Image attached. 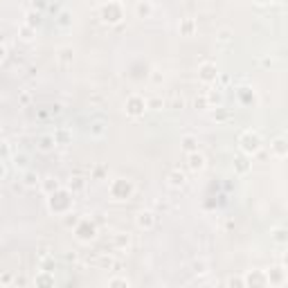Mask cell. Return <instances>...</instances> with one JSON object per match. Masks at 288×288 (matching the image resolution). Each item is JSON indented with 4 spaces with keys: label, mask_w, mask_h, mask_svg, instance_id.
Here are the masks:
<instances>
[{
    "label": "cell",
    "mask_w": 288,
    "mask_h": 288,
    "mask_svg": "<svg viewBox=\"0 0 288 288\" xmlns=\"http://www.w3.org/2000/svg\"><path fill=\"white\" fill-rule=\"evenodd\" d=\"M72 232H75L77 241L90 243V241H95V236H97V225H95L90 218L81 216V218H79V223L72 228Z\"/></svg>",
    "instance_id": "5"
},
{
    "label": "cell",
    "mask_w": 288,
    "mask_h": 288,
    "mask_svg": "<svg viewBox=\"0 0 288 288\" xmlns=\"http://www.w3.org/2000/svg\"><path fill=\"white\" fill-rule=\"evenodd\" d=\"M266 282H268V286H284V284L288 282V272L284 266H275V268H270V270H266Z\"/></svg>",
    "instance_id": "8"
},
{
    "label": "cell",
    "mask_w": 288,
    "mask_h": 288,
    "mask_svg": "<svg viewBox=\"0 0 288 288\" xmlns=\"http://www.w3.org/2000/svg\"><path fill=\"white\" fill-rule=\"evenodd\" d=\"M99 18L104 20L106 25H119L124 18V7L119 0H108L104 2L99 9Z\"/></svg>",
    "instance_id": "4"
},
{
    "label": "cell",
    "mask_w": 288,
    "mask_h": 288,
    "mask_svg": "<svg viewBox=\"0 0 288 288\" xmlns=\"http://www.w3.org/2000/svg\"><path fill=\"white\" fill-rule=\"evenodd\" d=\"M218 68L216 63H212V61H203V63L198 65V81L200 83H207V86H212V83L218 81Z\"/></svg>",
    "instance_id": "7"
},
{
    "label": "cell",
    "mask_w": 288,
    "mask_h": 288,
    "mask_svg": "<svg viewBox=\"0 0 288 288\" xmlns=\"http://www.w3.org/2000/svg\"><path fill=\"white\" fill-rule=\"evenodd\" d=\"M261 147H264V140H261V133L254 129H246L239 135V149H241L243 155H248V158H252V155H257L259 151H261Z\"/></svg>",
    "instance_id": "2"
},
{
    "label": "cell",
    "mask_w": 288,
    "mask_h": 288,
    "mask_svg": "<svg viewBox=\"0 0 288 288\" xmlns=\"http://www.w3.org/2000/svg\"><path fill=\"white\" fill-rule=\"evenodd\" d=\"M234 41V30L232 27H218L216 30V43L218 45H230Z\"/></svg>",
    "instance_id": "21"
},
{
    "label": "cell",
    "mask_w": 288,
    "mask_h": 288,
    "mask_svg": "<svg viewBox=\"0 0 288 288\" xmlns=\"http://www.w3.org/2000/svg\"><path fill=\"white\" fill-rule=\"evenodd\" d=\"M236 95H239V99H241L243 106H254V104H257V93H254L250 86H241Z\"/></svg>",
    "instance_id": "18"
},
{
    "label": "cell",
    "mask_w": 288,
    "mask_h": 288,
    "mask_svg": "<svg viewBox=\"0 0 288 288\" xmlns=\"http://www.w3.org/2000/svg\"><path fill=\"white\" fill-rule=\"evenodd\" d=\"M7 176V167H5V160H0V180Z\"/></svg>",
    "instance_id": "46"
},
{
    "label": "cell",
    "mask_w": 288,
    "mask_h": 288,
    "mask_svg": "<svg viewBox=\"0 0 288 288\" xmlns=\"http://www.w3.org/2000/svg\"><path fill=\"white\" fill-rule=\"evenodd\" d=\"M270 153L275 155L277 160H284L288 155V144H286V137L284 135H279V137H275V140L270 142Z\"/></svg>",
    "instance_id": "12"
},
{
    "label": "cell",
    "mask_w": 288,
    "mask_h": 288,
    "mask_svg": "<svg viewBox=\"0 0 288 288\" xmlns=\"http://www.w3.org/2000/svg\"><path fill=\"white\" fill-rule=\"evenodd\" d=\"M151 83L153 86H162V81H165V75H162V72L160 70H151Z\"/></svg>",
    "instance_id": "41"
},
{
    "label": "cell",
    "mask_w": 288,
    "mask_h": 288,
    "mask_svg": "<svg viewBox=\"0 0 288 288\" xmlns=\"http://www.w3.org/2000/svg\"><path fill=\"white\" fill-rule=\"evenodd\" d=\"M99 268L101 270H113V268H117V261L111 254H104V257H99Z\"/></svg>",
    "instance_id": "34"
},
{
    "label": "cell",
    "mask_w": 288,
    "mask_h": 288,
    "mask_svg": "<svg viewBox=\"0 0 288 288\" xmlns=\"http://www.w3.org/2000/svg\"><path fill=\"white\" fill-rule=\"evenodd\" d=\"M185 182H187V176H185L180 169H171L169 173H167V185H169L171 189L185 187Z\"/></svg>",
    "instance_id": "14"
},
{
    "label": "cell",
    "mask_w": 288,
    "mask_h": 288,
    "mask_svg": "<svg viewBox=\"0 0 288 288\" xmlns=\"http://www.w3.org/2000/svg\"><path fill=\"white\" fill-rule=\"evenodd\" d=\"M65 187L70 189L72 194H77V192H83V189H86V180H83L81 176H75V178H70V180H68V185H65Z\"/></svg>",
    "instance_id": "31"
},
{
    "label": "cell",
    "mask_w": 288,
    "mask_h": 288,
    "mask_svg": "<svg viewBox=\"0 0 288 288\" xmlns=\"http://www.w3.org/2000/svg\"><path fill=\"white\" fill-rule=\"evenodd\" d=\"M234 169L239 171V173H248V171H250V162H248V155H246V158H236V160H234Z\"/></svg>",
    "instance_id": "38"
},
{
    "label": "cell",
    "mask_w": 288,
    "mask_h": 288,
    "mask_svg": "<svg viewBox=\"0 0 288 288\" xmlns=\"http://www.w3.org/2000/svg\"><path fill=\"white\" fill-rule=\"evenodd\" d=\"M7 155H12V147L9 142H0V160H5Z\"/></svg>",
    "instance_id": "42"
},
{
    "label": "cell",
    "mask_w": 288,
    "mask_h": 288,
    "mask_svg": "<svg viewBox=\"0 0 288 288\" xmlns=\"http://www.w3.org/2000/svg\"><path fill=\"white\" fill-rule=\"evenodd\" d=\"M180 147L185 153H192V151H198V137L194 133H185L180 137Z\"/></svg>",
    "instance_id": "20"
},
{
    "label": "cell",
    "mask_w": 288,
    "mask_h": 288,
    "mask_svg": "<svg viewBox=\"0 0 288 288\" xmlns=\"http://www.w3.org/2000/svg\"><path fill=\"white\" fill-rule=\"evenodd\" d=\"M57 61H59L61 68H70L72 61H75V50L70 45H63L57 50Z\"/></svg>",
    "instance_id": "13"
},
{
    "label": "cell",
    "mask_w": 288,
    "mask_h": 288,
    "mask_svg": "<svg viewBox=\"0 0 288 288\" xmlns=\"http://www.w3.org/2000/svg\"><path fill=\"white\" fill-rule=\"evenodd\" d=\"M194 106L196 108H200V111H207V99H205V95H200V97H196V101H194Z\"/></svg>",
    "instance_id": "43"
},
{
    "label": "cell",
    "mask_w": 288,
    "mask_h": 288,
    "mask_svg": "<svg viewBox=\"0 0 288 288\" xmlns=\"http://www.w3.org/2000/svg\"><path fill=\"white\" fill-rule=\"evenodd\" d=\"M79 218H81V216H79L77 212H72V210H70V212H65L63 216H61V223H63V228L72 230L77 223H79Z\"/></svg>",
    "instance_id": "30"
},
{
    "label": "cell",
    "mask_w": 288,
    "mask_h": 288,
    "mask_svg": "<svg viewBox=\"0 0 288 288\" xmlns=\"http://www.w3.org/2000/svg\"><path fill=\"white\" fill-rule=\"evenodd\" d=\"M34 284L36 286H54V277L50 275V270H41L34 277Z\"/></svg>",
    "instance_id": "28"
},
{
    "label": "cell",
    "mask_w": 288,
    "mask_h": 288,
    "mask_svg": "<svg viewBox=\"0 0 288 288\" xmlns=\"http://www.w3.org/2000/svg\"><path fill=\"white\" fill-rule=\"evenodd\" d=\"M38 187H41V192L45 196H50V194H54L59 187H63V185H61V180L57 176H47V178H41V185H38Z\"/></svg>",
    "instance_id": "16"
},
{
    "label": "cell",
    "mask_w": 288,
    "mask_h": 288,
    "mask_svg": "<svg viewBox=\"0 0 288 288\" xmlns=\"http://www.w3.org/2000/svg\"><path fill=\"white\" fill-rule=\"evenodd\" d=\"M205 99H207V106L210 108H218V106H223V90L218 88L216 83H212L210 86V90L205 93Z\"/></svg>",
    "instance_id": "11"
},
{
    "label": "cell",
    "mask_w": 288,
    "mask_h": 288,
    "mask_svg": "<svg viewBox=\"0 0 288 288\" xmlns=\"http://www.w3.org/2000/svg\"><path fill=\"white\" fill-rule=\"evenodd\" d=\"M144 111H147V99L142 97V95H129L126 97V104H124V113L129 115V117L137 119L144 115Z\"/></svg>",
    "instance_id": "6"
},
{
    "label": "cell",
    "mask_w": 288,
    "mask_h": 288,
    "mask_svg": "<svg viewBox=\"0 0 288 288\" xmlns=\"http://www.w3.org/2000/svg\"><path fill=\"white\" fill-rule=\"evenodd\" d=\"M205 167H207V158L200 151L187 153V169L192 173H200V171H205Z\"/></svg>",
    "instance_id": "10"
},
{
    "label": "cell",
    "mask_w": 288,
    "mask_h": 288,
    "mask_svg": "<svg viewBox=\"0 0 288 288\" xmlns=\"http://www.w3.org/2000/svg\"><path fill=\"white\" fill-rule=\"evenodd\" d=\"M106 133H108V124L101 122V119H95L88 126V135L93 137V140H101V137H106Z\"/></svg>",
    "instance_id": "15"
},
{
    "label": "cell",
    "mask_w": 288,
    "mask_h": 288,
    "mask_svg": "<svg viewBox=\"0 0 288 288\" xmlns=\"http://www.w3.org/2000/svg\"><path fill=\"white\" fill-rule=\"evenodd\" d=\"M113 246L117 248V250H126L131 246V234L129 232H117V234L113 236Z\"/></svg>",
    "instance_id": "26"
},
{
    "label": "cell",
    "mask_w": 288,
    "mask_h": 288,
    "mask_svg": "<svg viewBox=\"0 0 288 288\" xmlns=\"http://www.w3.org/2000/svg\"><path fill=\"white\" fill-rule=\"evenodd\" d=\"M243 282H246V286H268V282H266V270H252L248 272V275H243Z\"/></svg>",
    "instance_id": "17"
},
{
    "label": "cell",
    "mask_w": 288,
    "mask_h": 288,
    "mask_svg": "<svg viewBox=\"0 0 288 288\" xmlns=\"http://www.w3.org/2000/svg\"><path fill=\"white\" fill-rule=\"evenodd\" d=\"M57 25H59V27H72V14L68 12V9H63V12L59 14V18H57Z\"/></svg>",
    "instance_id": "36"
},
{
    "label": "cell",
    "mask_w": 288,
    "mask_h": 288,
    "mask_svg": "<svg viewBox=\"0 0 288 288\" xmlns=\"http://www.w3.org/2000/svg\"><path fill=\"white\" fill-rule=\"evenodd\" d=\"M192 268H194L196 275H207L210 272V264H207L205 259H196L194 264H192Z\"/></svg>",
    "instance_id": "35"
},
{
    "label": "cell",
    "mask_w": 288,
    "mask_h": 288,
    "mask_svg": "<svg viewBox=\"0 0 288 288\" xmlns=\"http://www.w3.org/2000/svg\"><path fill=\"white\" fill-rule=\"evenodd\" d=\"M12 160H14V167H16L18 171H25L30 169V155L27 153H12Z\"/></svg>",
    "instance_id": "25"
},
{
    "label": "cell",
    "mask_w": 288,
    "mask_h": 288,
    "mask_svg": "<svg viewBox=\"0 0 288 288\" xmlns=\"http://www.w3.org/2000/svg\"><path fill=\"white\" fill-rule=\"evenodd\" d=\"M254 2H259V5H266V2H270V0H254Z\"/></svg>",
    "instance_id": "51"
},
{
    "label": "cell",
    "mask_w": 288,
    "mask_h": 288,
    "mask_svg": "<svg viewBox=\"0 0 288 288\" xmlns=\"http://www.w3.org/2000/svg\"><path fill=\"white\" fill-rule=\"evenodd\" d=\"M178 27H180V34L192 36V34L196 32V20H194V18H182Z\"/></svg>",
    "instance_id": "29"
},
{
    "label": "cell",
    "mask_w": 288,
    "mask_h": 288,
    "mask_svg": "<svg viewBox=\"0 0 288 288\" xmlns=\"http://www.w3.org/2000/svg\"><path fill=\"white\" fill-rule=\"evenodd\" d=\"M162 106H165V101H162V97H158V95H153V97L147 99V108H151V111H162Z\"/></svg>",
    "instance_id": "37"
},
{
    "label": "cell",
    "mask_w": 288,
    "mask_h": 288,
    "mask_svg": "<svg viewBox=\"0 0 288 288\" xmlns=\"http://www.w3.org/2000/svg\"><path fill=\"white\" fill-rule=\"evenodd\" d=\"M135 14H137V18H151V16H153V5H151V0H137Z\"/></svg>",
    "instance_id": "23"
},
{
    "label": "cell",
    "mask_w": 288,
    "mask_h": 288,
    "mask_svg": "<svg viewBox=\"0 0 288 288\" xmlns=\"http://www.w3.org/2000/svg\"><path fill=\"white\" fill-rule=\"evenodd\" d=\"M182 106H185V99L178 97V95H173V99H171V108H182Z\"/></svg>",
    "instance_id": "45"
},
{
    "label": "cell",
    "mask_w": 288,
    "mask_h": 288,
    "mask_svg": "<svg viewBox=\"0 0 288 288\" xmlns=\"http://www.w3.org/2000/svg\"><path fill=\"white\" fill-rule=\"evenodd\" d=\"M108 194H111L113 200H129L133 198L135 194V182L131 180V178H113L108 182Z\"/></svg>",
    "instance_id": "3"
},
{
    "label": "cell",
    "mask_w": 288,
    "mask_h": 288,
    "mask_svg": "<svg viewBox=\"0 0 288 288\" xmlns=\"http://www.w3.org/2000/svg\"><path fill=\"white\" fill-rule=\"evenodd\" d=\"M61 108H63L61 104H54V106H52V113H61Z\"/></svg>",
    "instance_id": "50"
},
{
    "label": "cell",
    "mask_w": 288,
    "mask_h": 288,
    "mask_svg": "<svg viewBox=\"0 0 288 288\" xmlns=\"http://www.w3.org/2000/svg\"><path fill=\"white\" fill-rule=\"evenodd\" d=\"M25 18H27L25 23L30 25V27H34V30H36V25H41V12L38 9H30V12L25 14Z\"/></svg>",
    "instance_id": "33"
},
{
    "label": "cell",
    "mask_w": 288,
    "mask_h": 288,
    "mask_svg": "<svg viewBox=\"0 0 288 288\" xmlns=\"http://www.w3.org/2000/svg\"><path fill=\"white\" fill-rule=\"evenodd\" d=\"M108 286H111V288H117V286L129 288V286H131V282L126 279V277H111V279H108Z\"/></svg>",
    "instance_id": "40"
},
{
    "label": "cell",
    "mask_w": 288,
    "mask_h": 288,
    "mask_svg": "<svg viewBox=\"0 0 288 288\" xmlns=\"http://www.w3.org/2000/svg\"><path fill=\"white\" fill-rule=\"evenodd\" d=\"M30 104H32V93L30 90H20V93H18V106L27 108Z\"/></svg>",
    "instance_id": "39"
},
{
    "label": "cell",
    "mask_w": 288,
    "mask_h": 288,
    "mask_svg": "<svg viewBox=\"0 0 288 288\" xmlns=\"http://www.w3.org/2000/svg\"><path fill=\"white\" fill-rule=\"evenodd\" d=\"M36 144H38V151L50 153L54 147H57V142H54V133H45V135H41Z\"/></svg>",
    "instance_id": "22"
},
{
    "label": "cell",
    "mask_w": 288,
    "mask_h": 288,
    "mask_svg": "<svg viewBox=\"0 0 288 288\" xmlns=\"http://www.w3.org/2000/svg\"><path fill=\"white\" fill-rule=\"evenodd\" d=\"M5 57H7V47L2 45V43H0V63L5 61Z\"/></svg>",
    "instance_id": "47"
},
{
    "label": "cell",
    "mask_w": 288,
    "mask_h": 288,
    "mask_svg": "<svg viewBox=\"0 0 288 288\" xmlns=\"http://www.w3.org/2000/svg\"><path fill=\"white\" fill-rule=\"evenodd\" d=\"M0 282H2V284H9V282H12V275H9V272H5V275H2V279H0Z\"/></svg>",
    "instance_id": "48"
},
{
    "label": "cell",
    "mask_w": 288,
    "mask_h": 288,
    "mask_svg": "<svg viewBox=\"0 0 288 288\" xmlns=\"http://www.w3.org/2000/svg\"><path fill=\"white\" fill-rule=\"evenodd\" d=\"M270 239L275 243H279V246H286V241H288L286 239V228H275L270 232Z\"/></svg>",
    "instance_id": "32"
},
{
    "label": "cell",
    "mask_w": 288,
    "mask_h": 288,
    "mask_svg": "<svg viewBox=\"0 0 288 288\" xmlns=\"http://www.w3.org/2000/svg\"><path fill=\"white\" fill-rule=\"evenodd\" d=\"M18 36H20V41L30 43V41H34L36 30H34V27H30L27 23H20V25H18Z\"/></svg>",
    "instance_id": "27"
},
{
    "label": "cell",
    "mask_w": 288,
    "mask_h": 288,
    "mask_svg": "<svg viewBox=\"0 0 288 288\" xmlns=\"http://www.w3.org/2000/svg\"><path fill=\"white\" fill-rule=\"evenodd\" d=\"M43 5H45V0H34V9H36V7H38V9H41Z\"/></svg>",
    "instance_id": "49"
},
{
    "label": "cell",
    "mask_w": 288,
    "mask_h": 288,
    "mask_svg": "<svg viewBox=\"0 0 288 288\" xmlns=\"http://www.w3.org/2000/svg\"><path fill=\"white\" fill-rule=\"evenodd\" d=\"M135 225L140 230H144V232H149V230H153L158 225V216H155V212H151V210H140L135 216Z\"/></svg>",
    "instance_id": "9"
},
{
    "label": "cell",
    "mask_w": 288,
    "mask_h": 288,
    "mask_svg": "<svg viewBox=\"0 0 288 288\" xmlns=\"http://www.w3.org/2000/svg\"><path fill=\"white\" fill-rule=\"evenodd\" d=\"M72 205H75V194L68 187H59L54 194L47 196V207L57 216H63L65 212H70Z\"/></svg>",
    "instance_id": "1"
},
{
    "label": "cell",
    "mask_w": 288,
    "mask_h": 288,
    "mask_svg": "<svg viewBox=\"0 0 288 288\" xmlns=\"http://www.w3.org/2000/svg\"><path fill=\"white\" fill-rule=\"evenodd\" d=\"M54 142H57V144H70L72 142V131L65 129V126L54 129Z\"/></svg>",
    "instance_id": "24"
},
{
    "label": "cell",
    "mask_w": 288,
    "mask_h": 288,
    "mask_svg": "<svg viewBox=\"0 0 288 288\" xmlns=\"http://www.w3.org/2000/svg\"><path fill=\"white\" fill-rule=\"evenodd\" d=\"M228 286H246V282H243V277H230L228 279Z\"/></svg>",
    "instance_id": "44"
},
{
    "label": "cell",
    "mask_w": 288,
    "mask_h": 288,
    "mask_svg": "<svg viewBox=\"0 0 288 288\" xmlns=\"http://www.w3.org/2000/svg\"><path fill=\"white\" fill-rule=\"evenodd\" d=\"M23 185L27 189H36L38 185H41V173L34 169H25L23 171Z\"/></svg>",
    "instance_id": "19"
}]
</instances>
